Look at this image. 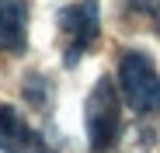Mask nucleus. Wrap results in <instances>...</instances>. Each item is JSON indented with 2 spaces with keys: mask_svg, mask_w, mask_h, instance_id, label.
Segmentation results:
<instances>
[{
  "mask_svg": "<svg viewBox=\"0 0 160 153\" xmlns=\"http://www.w3.org/2000/svg\"><path fill=\"white\" fill-rule=\"evenodd\" d=\"M24 97H28V105L38 108V111H49L52 108V80L45 73H28L24 76V84H21Z\"/></svg>",
  "mask_w": 160,
  "mask_h": 153,
  "instance_id": "423d86ee",
  "label": "nucleus"
},
{
  "mask_svg": "<svg viewBox=\"0 0 160 153\" xmlns=\"http://www.w3.org/2000/svg\"><path fill=\"white\" fill-rule=\"evenodd\" d=\"M118 87L125 105L136 115H157L160 111V73L153 59L139 49H129L118 56Z\"/></svg>",
  "mask_w": 160,
  "mask_h": 153,
  "instance_id": "f03ea898",
  "label": "nucleus"
},
{
  "mask_svg": "<svg viewBox=\"0 0 160 153\" xmlns=\"http://www.w3.org/2000/svg\"><path fill=\"white\" fill-rule=\"evenodd\" d=\"M56 24L63 32V63L77 66L80 56L91 52L98 35H101V14H98V0H77L66 4L56 14Z\"/></svg>",
  "mask_w": 160,
  "mask_h": 153,
  "instance_id": "7ed1b4c3",
  "label": "nucleus"
},
{
  "mask_svg": "<svg viewBox=\"0 0 160 153\" xmlns=\"http://www.w3.org/2000/svg\"><path fill=\"white\" fill-rule=\"evenodd\" d=\"M0 153H59V150L14 105H0Z\"/></svg>",
  "mask_w": 160,
  "mask_h": 153,
  "instance_id": "20e7f679",
  "label": "nucleus"
},
{
  "mask_svg": "<svg viewBox=\"0 0 160 153\" xmlns=\"http://www.w3.org/2000/svg\"><path fill=\"white\" fill-rule=\"evenodd\" d=\"M84 122H87V143L94 153H112L118 136H122V105L112 76H101L91 87L87 105H84Z\"/></svg>",
  "mask_w": 160,
  "mask_h": 153,
  "instance_id": "f257e3e1",
  "label": "nucleus"
},
{
  "mask_svg": "<svg viewBox=\"0 0 160 153\" xmlns=\"http://www.w3.org/2000/svg\"><path fill=\"white\" fill-rule=\"evenodd\" d=\"M28 0H0V52L21 56L28 49Z\"/></svg>",
  "mask_w": 160,
  "mask_h": 153,
  "instance_id": "39448f33",
  "label": "nucleus"
},
{
  "mask_svg": "<svg viewBox=\"0 0 160 153\" xmlns=\"http://www.w3.org/2000/svg\"><path fill=\"white\" fill-rule=\"evenodd\" d=\"M122 11L132 21H143L146 28L160 32V0H122Z\"/></svg>",
  "mask_w": 160,
  "mask_h": 153,
  "instance_id": "0eeeda50",
  "label": "nucleus"
}]
</instances>
